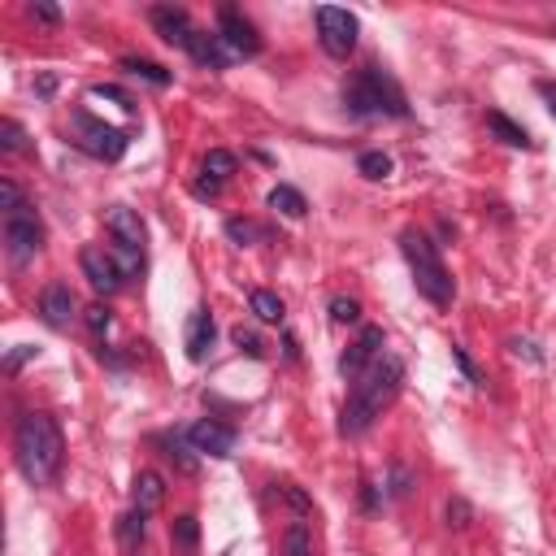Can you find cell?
<instances>
[{"label": "cell", "instance_id": "obj_9", "mask_svg": "<svg viewBox=\"0 0 556 556\" xmlns=\"http://www.w3.org/2000/svg\"><path fill=\"white\" fill-rule=\"evenodd\" d=\"M79 265H83V278L92 283V292H100V296H113L126 278L122 265L113 261V252H100V248H83Z\"/></svg>", "mask_w": 556, "mask_h": 556}, {"label": "cell", "instance_id": "obj_19", "mask_svg": "<svg viewBox=\"0 0 556 556\" xmlns=\"http://www.w3.org/2000/svg\"><path fill=\"white\" fill-rule=\"evenodd\" d=\"M487 126H491V131H496V139H504L509 148H530V135H526L513 118H504V113H487Z\"/></svg>", "mask_w": 556, "mask_h": 556}, {"label": "cell", "instance_id": "obj_25", "mask_svg": "<svg viewBox=\"0 0 556 556\" xmlns=\"http://www.w3.org/2000/svg\"><path fill=\"white\" fill-rule=\"evenodd\" d=\"M144 517H148V513H139V509H135V513H126L122 522H118V539L126 543V548H135V543L144 539V530H148V526H144Z\"/></svg>", "mask_w": 556, "mask_h": 556}, {"label": "cell", "instance_id": "obj_39", "mask_svg": "<svg viewBox=\"0 0 556 556\" xmlns=\"http://www.w3.org/2000/svg\"><path fill=\"white\" fill-rule=\"evenodd\" d=\"M539 96L548 100V109H552V118H556V83H552V79H543V83H539Z\"/></svg>", "mask_w": 556, "mask_h": 556}, {"label": "cell", "instance_id": "obj_33", "mask_svg": "<svg viewBox=\"0 0 556 556\" xmlns=\"http://www.w3.org/2000/svg\"><path fill=\"white\" fill-rule=\"evenodd\" d=\"M109 309L105 305H92V309H87V326H92V335H105L109 331Z\"/></svg>", "mask_w": 556, "mask_h": 556}, {"label": "cell", "instance_id": "obj_31", "mask_svg": "<svg viewBox=\"0 0 556 556\" xmlns=\"http://www.w3.org/2000/svg\"><path fill=\"white\" fill-rule=\"evenodd\" d=\"M470 517H474V509H470V504H465L461 496H457V500H448V526L465 530V526H470Z\"/></svg>", "mask_w": 556, "mask_h": 556}, {"label": "cell", "instance_id": "obj_37", "mask_svg": "<svg viewBox=\"0 0 556 556\" xmlns=\"http://www.w3.org/2000/svg\"><path fill=\"white\" fill-rule=\"evenodd\" d=\"M391 496H409V470H400V465H396V474H391Z\"/></svg>", "mask_w": 556, "mask_h": 556}, {"label": "cell", "instance_id": "obj_27", "mask_svg": "<svg viewBox=\"0 0 556 556\" xmlns=\"http://www.w3.org/2000/svg\"><path fill=\"white\" fill-rule=\"evenodd\" d=\"M0 148H5V153H22V148H27V131H22L14 118L0 122Z\"/></svg>", "mask_w": 556, "mask_h": 556}, {"label": "cell", "instance_id": "obj_14", "mask_svg": "<svg viewBox=\"0 0 556 556\" xmlns=\"http://www.w3.org/2000/svg\"><path fill=\"white\" fill-rule=\"evenodd\" d=\"M40 313H44V322L48 326H70L74 318V296H70V287L66 283H53V287H44V296H40Z\"/></svg>", "mask_w": 556, "mask_h": 556}, {"label": "cell", "instance_id": "obj_40", "mask_svg": "<svg viewBox=\"0 0 556 556\" xmlns=\"http://www.w3.org/2000/svg\"><path fill=\"white\" fill-rule=\"evenodd\" d=\"M135 556H144V552H135Z\"/></svg>", "mask_w": 556, "mask_h": 556}, {"label": "cell", "instance_id": "obj_13", "mask_svg": "<svg viewBox=\"0 0 556 556\" xmlns=\"http://www.w3.org/2000/svg\"><path fill=\"white\" fill-rule=\"evenodd\" d=\"M105 222H109V231H113V244H122V248H131V252H144V222H139L135 209L113 205L105 213Z\"/></svg>", "mask_w": 556, "mask_h": 556}, {"label": "cell", "instance_id": "obj_30", "mask_svg": "<svg viewBox=\"0 0 556 556\" xmlns=\"http://www.w3.org/2000/svg\"><path fill=\"white\" fill-rule=\"evenodd\" d=\"M0 209H5V218H9V213H18V209H27V200H22L14 179H0Z\"/></svg>", "mask_w": 556, "mask_h": 556}, {"label": "cell", "instance_id": "obj_12", "mask_svg": "<svg viewBox=\"0 0 556 556\" xmlns=\"http://www.w3.org/2000/svg\"><path fill=\"white\" fill-rule=\"evenodd\" d=\"M153 27H157V35L166 44H174V48H192V40H196V27H192V18H187V9H174V5H157L153 14Z\"/></svg>", "mask_w": 556, "mask_h": 556}, {"label": "cell", "instance_id": "obj_21", "mask_svg": "<svg viewBox=\"0 0 556 556\" xmlns=\"http://www.w3.org/2000/svg\"><path fill=\"white\" fill-rule=\"evenodd\" d=\"M248 305H252V313H257V322H283V300H278L274 292H252Z\"/></svg>", "mask_w": 556, "mask_h": 556}, {"label": "cell", "instance_id": "obj_6", "mask_svg": "<svg viewBox=\"0 0 556 556\" xmlns=\"http://www.w3.org/2000/svg\"><path fill=\"white\" fill-rule=\"evenodd\" d=\"M70 122H74V135H79V144H83L92 157H100V161H122V153H126V135L118 131V126L96 122L92 113H83V109H74Z\"/></svg>", "mask_w": 556, "mask_h": 556}, {"label": "cell", "instance_id": "obj_35", "mask_svg": "<svg viewBox=\"0 0 556 556\" xmlns=\"http://www.w3.org/2000/svg\"><path fill=\"white\" fill-rule=\"evenodd\" d=\"M92 96H96V100H113V105H122V109H135L131 96H122L118 87H92Z\"/></svg>", "mask_w": 556, "mask_h": 556}, {"label": "cell", "instance_id": "obj_10", "mask_svg": "<svg viewBox=\"0 0 556 556\" xmlns=\"http://www.w3.org/2000/svg\"><path fill=\"white\" fill-rule=\"evenodd\" d=\"M187 444H192V452H200V457H231L235 431L222 426V422H213V417H205V422H196L192 431H187Z\"/></svg>", "mask_w": 556, "mask_h": 556}, {"label": "cell", "instance_id": "obj_20", "mask_svg": "<svg viewBox=\"0 0 556 556\" xmlns=\"http://www.w3.org/2000/svg\"><path fill=\"white\" fill-rule=\"evenodd\" d=\"M270 209H278V213H287V218H305V196L296 192V187H274L270 192Z\"/></svg>", "mask_w": 556, "mask_h": 556}, {"label": "cell", "instance_id": "obj_15", "mask_svg": "<svg viewBox=\"0 0 556 556\" xmlns=\"http://www.w3.org/2000/svg\"><path fill=\"white\" fill-rule=\"evenodd\" d=\"M187 53H192V61H200V66L205 70H226L231 66V53H226V44L218 40V31H196V40H192V48H187Z\"/></svg>", "mask_w": 556, "mask_h": 556}, {"label": "cell", "instance_id": "obj_22", "mask_svg": "<svg viewBox=\"0 0 556 556\" xmlns=\"http://www.w3.org/2000/svg\"><path fill=\"white\" fill-rule=\"evenodd\" d=\"M235 166H239V161H235V153H226V148H213V153L205 157V174H209V179H231V174H235Z\"/></svg>", "mask_w": 556, "mask_h": 556}, {"label": "cell", "instance_id": "obj_7", "mask_svg": "<svg viewBox=\"0 0 556 556\" xmlns=\"http://www.w3.org/2000/svg\"><path fill=\"white\" fill-rule=\"evenodd\" d=\"M5 244H9V257H14V261H31L35 252H40L44 226H40V213H35L31 205L5 218Z\"/></svg>", "mask_w": 556, "mask_h": 556}, {"label": "cell", "instance_id": "obj_4", "mask_svg": "<svg viewBox=\"0 0 556 556\" xmlns=\"http://www.w3.org/2000/svg\"><path fill=\"white\" fill-rule=\"evenodd\" d=\"M344 105L352 113H361V118H383V113L387 118H404V113H409L400 83L378 66H365V70L352 74L348 87H344Z\"/></svg>", "mask_w": 556, "mask_h": 556}, {"label": "cell", "instance_id": "obj_28", "mask_svg": "<svg viewBox=\"0 0 556 556\" xmlns=\"http://www.w3.org/2000/svg\"><path fill=\"white\" fill-rule=\"evenodd\" d=\"M283 556H313V539H309V530H305V526H292V530H287V539H283Z\"/></svg>", "mask_w": 556, "mask_h": 556}, {"label": "cell", "instance_id": "obj_16", "mask_svg": "<svg viewBox=\"0 0 556 556\" xmlns=\"http://www.w3.org/2000/svg\"><path fill=\"white\" fill-rule=\"evenodd\" d=\"M213 335H218L213 318H209L205 309H196L192 318H187V357H192V361H205L209 348H213Z\"/></svg>", "mask_w": 556, "mask_h": 556}, {"label": "cell", "instance_id": "obj_38", "mask_svg": "<svg viewBox=\"0 0 556 556\" xmlns=\"http://www.w3.org/2000/svg\"><path fill=\"white\" fill-rule=\"evenodd\" d=\"M235 344H239V348H248L252 357H261V344H257V335H252V331H244V326H239V331H235Z\"/></svg>", "mask_w": 556, "mask_h": 556}, {"label": "cell", "instance_id": "obj_18", "mask_svg": "<svg viewBox=\"0 0 556 556\" xmlns=\"http://www.w3.org/2000/svg\"><path fill=\"white\" fill-rule=\"evenodd\" d=\"M122 70L139 74V79H148L153 87H170V70L157 66V61H148V57H122Z\"/></svg>", "mask_w": 556, "mask_h": 556}, {"label": "cell", "instance_id": "obj_11", "mask_svg": "<svg viewBox=\"0 0 556 556\" xmlns=\"http://www.w3.org/2000/svg\"><path fill=\"white\" fill-rule=\"evenodd\" d=\"M378 348H383V326H365L357 344H352V348L344 352V357H339V374L357 383V378L378 361Z\"/></svg>", "mask_w": 556, "mask_h": 556}, {"label": "cell", "instance_id": "obj_24", "mask_svg": "<svg viewBox=\"0 0 556 556\" xmlns=\"http://www.w3.org/2000/svg\"><path fill=\"white\" fill-rule=\"evenodd\" d=\"M157 444H166V457L179 461V470H187V474L196 470V457H187V439L183 435H161Z\"/></svg>", "mask_w": 556, "mask_h": 556}, {"label": "cell", "instance_id": "obj_3", "mask_svg": "<svg viewBox=\"0 0 556 556\" xmlns=\"http://www.w3.org/2000/svg\"><path fill=\"white\" fill-rule=\"evenodd\" d=\"M400 252H404V261H409V270H413L417 292L431 300V305L448 309L452 296H457V283H452L448 265H444V257L435 252L431 239L417 235V231H404V235H400Z\"/></svg>", "mask_w": 556, "mask_h": 556}, {"label": "cell", "instance_id": "obj_26", "mask_svg": "<svg viewBox=\"0 0 556 556\" xmlns=\"http://www.w3.org/2000/svg\"><path fill=\"white\" fill-rule=\"evenodd\" d=\"M357 170L365 174V179H387V174H391V157L387 153H361Z\"/></svg>", "mask_w": 556, "mask_h": 556}, {"label": "cell", "instance_id": "obj_2", "mask_svg": "<svg viewBox=\"0 0 556 556\" xmlns=\"http://www.w3.org/2000/svg\"><path fill=\"white\" fill-rule=\"evenodd\" d=\"M400 383H404V361L400 357H378L370 370L357 378V387H352V396L344 404V422H339V431H344V435L370 431L374 417L383 413L391 400H396Z\"/></svg>", "mask_w": 556, "mask_h": 556}, {"label": "cell", "instance_id": "obj_36", "mask_svg": "<svg viewBox=\"0 0 556 556\" xmlns=\"http://www.w3.org/2000/svg\"><path fill=\"white\" fill-rule=\"evenodd\" d=\"M192 192H196L200 200H213V196H218V192H222V183H218V179H209V174H205V179H200V183L192 187Z\"/></svg>", "mask_w": 556, "mask_h": 556}, {"label": "cell", "instance_id": "obj_8", "mask_svg": "<svg viewBox=\"0 0 556 556\" xmlns=\"http://www.w3.org/2000/svg\"><path fill=\"white\" fill-rule=\"evenodd\" d=\"M218 40L226 44L231 57H257L261 53V40H257V27L239 14V9H218Z\"/></svg>", "mask_w": 556, "mask_h": 556}, {"label": "cell", "instance_id": "obj_29", "mask_svg": "<svg viewBox=\"0 0 556 556\" xmlns=\"http://www.w3.org/2000/svg\"><path fill=\"white\" fill-rule=\"evenodd\" d=\"M331 318L344 322V326H352V322H361V305H357L352 296H335V300H331Z\"/></svg>", "mask_w": 556, "mask_h": 556}, {"label": "cell", "instance_id": "obj_34", "mask_svg": "<svg viewBox=\"0 0 556 556\" xmlns=\"http://www.w3.org/2000/svg\"><path fill=\"white\" fill-rule=\"evenodd\" d=\"M27 14L35 22H48V27H57V22H61V9L57 5H27Z\"/></svg>", "mask_w": 556, "mask_h": 556}, {"label": "cell", "instance_id": "obj_17", "mask_svg": "<svg viewBox=\"0 0 556 556\" xmlns=\"http://www.w3.org/2000/svg\"><path fill=\"white\" fill-rule=\"evenodd\" d=\"M161 500H166V483H161V474L144 470V474L135 478V509L139 513H153V509H161Z\"/></svg>", "mask_w": 556, "mask_h": 556}, {"label": "cell", "instance_id": "obj_5", "mask_svg": "<svg viewBox=\"0 0 556 556\" xmlns=\"http://www.w3.org/2000/svg\"><path fill=\"white\" fill-rule=\"evenodd\" d=\"M313 22H318V40H322L326 53H331L335 61H348V57H352V48H357L361 22L352 18L348 9H339V5H318Z\"/></svg>", "mask_w": 556, "mask_h": 556}, {"label": "cell", "instance_id": "obj_23", "mask_svg": "<svg viewBox=\"0 0 556 556\" xmlns=\"http://www.w3.org/2000/svg\"><path fill=\"white\" fill-rule=\"evenodd\" d=\"M170 535H174V543H179L183 552H192L196 543H200V522H196L192 513H183L179 522H174V530H170Z\"/></svg>", "mask_w": 556, "mask_h": 556}, {"label": "cell", "instance_id": "obj_1", "mask_svg": "<svg viewBox=\"0 0 556 556\" xmlns=\"http://www.w3.org/2000/svg\"><path fill=\"white\" fill-rule=\"evenodd\" d=\"M14 457L18 470L31 487H48L57 483L61 465H66V439H61L57 417L48 413H27L14 431Z\"/></svg>", "mask_w": 556, "mask_h": 556}, {"label": "cell", "instance_id": "obj_32", "mask_svg": "<svg viewBox=\"0 0 556 556\" xmlns=\"http://www.w3.org/2000/svg\"><path fill=\"white\" fill-rule=\"evenodd\" d=\"M226 235H231L235 244H252V239H257V226L244 222V218H231L226 222Z\"/></svg>", "mask_w": 556, "mask_h": 556}]
</instances>
